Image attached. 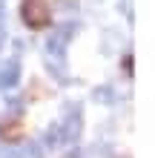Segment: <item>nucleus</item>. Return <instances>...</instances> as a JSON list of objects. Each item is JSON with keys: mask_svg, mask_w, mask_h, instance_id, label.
Masks as SVG:
<instances>
[{"mask_svg": "<svg viewBox=\"0 0 155 158\" xmlns=\"http://www.w3.org/2000/svg\"><path fill=\"white\" fill-rule=\"evenodd\" d=\"M0 43H3V29H0Z\"/></svg>", "mask_w": 155, "mask_h": 158, "instance_id": "13", "label": "nucleus"}, {"mask_svg": "<svg viewBox=\"0 0 155 158\" xmlns=\"http://www.w3.org/2000/svg\"><path fill=\"white\" fill-rule=\"evenodd\" d=\"M49 72H52V75L58 78V81H63V66H60V63H52V66H49Z\"/></svg>", "mask_w": 155, "mask_h": 158, "instance_id": "9", "label": "nucleus"}, {"mask_svg": "<svg viewBox=\"0 0 155 158\" xmlns=\"http://www.w3.org/2000/svg\"><path fill=\"white\" fill-rule=\"evenodd\" d=\"M23 20L32 26V29H43L49 23V6L43 0H26L23 3Z\"/></svg>", "mask_w": 155, "mask_h": 158, "instance_id": "2", "label": "nucleus"}, {"mask_svg": "<svg viewBox=\"0 0 155 158\" xmlns=\"http://www.w3.org/2000/svg\"><path fill=\"white\" fill-rule=\"evenodd\" d=\"M66 158H80V155H78V152H69V155H66Z\"/></svg>", "mask_w": 155, "mask_h": 158, "instance_id": "12", "label": "nucleus"}, {"mask_svg": "<svg viewBox=\"0 0 155 158\" xmlns=\"http://www.w3.org/2000/svg\"><path fill=\"white\" fill-rule=\"evenodd\" d=\"M0 20H6V3L0 0Z\"/></svg>", "mask_w": 155, "mask_h": 158, "instance_id": "11", "label": "nucleus"}, {"mask_svg": "<svg viewBox=\"0 0 155 158\" xmlns=\"http://www.w3.org/2000/svg\"><path fill=\"white\" fill-rule=\"evenodd\" d=\"M75 32H78V23H63V26H58L55 32H49V38H46V55L60 60L63 52H66L69 38H75Z\"/></svg>", "mask_w": 155, "mask_h": 158, "instance_id": "1", "label": "nucleus"}, {"mask_svg": "<svg viewBox=\"0 0 155 158\" xmlns=\"http://www.w3.org/2000/svg\"><path fill=\"white\" fill-rule=\"evenodd\" d=\"M58 129H60V144H75L80 138V106L78 104L72 106V115L63 121V127H58Z\"/></svg>", "mask_w": 155, "mask_h": 158, "instance_id": "3", "label": "nucleus"}, {"mask_svg": "<svg viewBox=\"0 0 155 158\" xmlns=\"http://www.w3.org/2000/svg\"><path fill=\"white\" fill-rule=\"evenodd\" d=\"M95 98L101 101V104H115V92H112V86H98V89H95Z\"/></svg>", "mask_w": 155, "mask_h": 158, "instance_id": "7", "label": "nucleus"}, {"mask_svg": "<svg viewBox=\"0 0 155 158\" xmlns=\"http://www.w3.org/2000/svg\"><path fill=\"white\" fill-rule=\"evenodd\" d=\"M23 155H26V158H40V155H43V147L35 144V141H29V144L23 147Z\"/></svg>", "mask_w": 155, "mask_h": 158, "instance_id": "8", "label": "nucleus"}, {"mask_svg": "<svg viewBox=\"0 0 155 158\" xmlns=\"http://www.w3.org/2000/svg\"><path fill=\"white\" fill-rule=\"evenodd\" d=\"M17 81H20V66H17V60H6L3 66H0V89L14 86Z\"/></svg>", "mask_w": 155, "mask_h": 158, "instance_id": "4", "label": "nucleus"}, {"mask_svg": "<svg viewBox=\"0 0 155 158\" xmlns=\"http://www.w3.org/2000/svg\"><path fill=\"white\" fill-rule=\"evenodd\" d=\"M0 132H3L6 141H17V138H20V124H17V121H12V124L0 127Z\"/></svg>", "mask_w": 155, "mask_h": 158, "instance_id": "6", "label": "nucleus"}, {"mask_svg": "<svg viewBox=\"0 0 155 158\" xmlns=\"http://www.w3.org/2000/svg\"><path fill=\"white\" fill-rule=\"evenodd\" d=\"M43 147H49V150L60 147V129L58 127H49L46 129V135H43Z\"/></svg>", "mask_w": 155, "mask_h": 158, "instance_id": "5", "label": "nucleus"}, {"mask_svg": "<svg viewBox=\"0 0 155 158\" xmlns=\"http://www.w3.org/2000/svg\"><path fill=\"white\" fill-rule=\"evenodd\" d=\"M78 6V0H63V3H60V9H75Z\"/></svg>", "mask_w": 155, "mask_h": 158, "instance_id": "10", "label": "nucleus"}]
</instances>
